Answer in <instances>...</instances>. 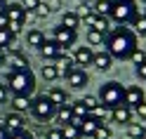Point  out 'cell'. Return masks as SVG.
<instances>
[{
    "label": "cell",
    "mask_w": 146,
    "mask_h": 139,
    "mask_svg": "<svg viewBox=\"0 0 146 139\" xmlns=\"http://www.w3.org/2000/svg\"><path fill=\"white\" fill-rule=\"evenodd\" d=\"M54 66L59 69V76H61V78H68L71 71L76 69V61H73V57H68V54H61V57L54 61Z\"/></svg>",
    "instance_id": "9a60e30c"
},
{
    "label": "cell",
    "mask_w": 146,
    "mask_h": 139,
    "mask_svg": "<svg viewBox=\"0 0 146 139\" xmlns=\"http://www.w3.org/2000/svg\"><path fill=\"white\" fill-rule=\"evenodd\" d=\"M66 82L73 87V90H83V87H87V82H90V76H87V71L85 69H73L71 71V76L66 78Z\"/></svg>",
    "instance_id": "30bf717a"
},
{
    "label": "cell",
    "mask_w": 146,
    "mask_h": 139,
    "mask_svg": "<svg viewBox=\"0 0 146 139\" xmlns=\"http://www.w3.org/2000/svg\"><path fill=\"white\" fill-rule=\"evenodd\" d=\"M90 118H92V120H97V123L99 125H104V120L108 118V108L106 106H102V104H99L94 111H92V113H90Z\"/></svg>",
    "instance_id": "4dcf8cb0"
},
{
    "label": "cell",
    "mask_w": 146,
    "mask_h": 139,
    "mask_svg": "<svg viewBox=\"0 0 146 139\" xmlns=\"http://www.w3.org/2000/svg\"><path fill=\"white\" fill-rule=\"evenodd\" d=\"M54 113H57V106L47 99V94H38L31 99V116L38 120H54Z\"/></svg>",
    "instance_id": "5b68a950"
},
{
    "label": "cell",
    "mask_w": 146,
    "mask_h": 139,
    "mask_svg": "<svg viewBox=\"0 0 146 139\" xmlns=\"http://www.w3.org/2000/svg\"><path fill=\"white\" fill-rule=\"evenodd\" d=\"M111 7H113V0H94L92 12L97 17H108V14H111Z\"/></svg>",
    "instance_id": "603a6c76"
},
{
    "label": "cell",
    "mask_w": 146,
    "mask_h": 139,
    "mask_svg": "<svg viewBox=\"0 0 146 139\" xmlns=\"http://www.w3.org/2000/svg\"><path fill=\"white\" fill-rule=\"evenodd\" d=\"M45 40H47V38H45V33L38 31V29H29V33H26V45H29V47L40 50Z\"/></svg>",
    "instance_id": "d6986e66"
},
{
    "label": "cell",
    "mask_w": 146,
    "mask_h": 139,
    "mask_svg": "<svg viewBox=\"0 0 146 139\" xmlns=\"http://www.w3.org/2000/svg\"><path fill=\"white\" fill-rule=\"evenodd\" d=\"M7 97H10V90H7V85H3V82H0V104H3V101H7Z\"/></svg>",
    "instance_id": "ee69618b"
},
{
    "label": "cell",
    "mask_w": 146,
    "mask_h": 139,
    "mask_svg": "<svg viewBox=\"0 0 146 139\" xmlns=\"http://www.w3.org/2000/svg\"><path fill=\"white\" fill-rule=\"evenodd\" d=\"M0 139H10V134H7V130L0 125Z\"/></svg>",
    "instance_id": "c3c4849f"
},
{
    "label": "cell",
    "mask_w": 146,
    "mask_h": 139,
    "mask_svg": "<svg viewBox=\"0 0 146 139\" xmlns=\"http://www.w3.org/2000/svg\"><path fill=\"white\" fill-rule=\"evenodd\" d=\"M12 111L14 113H29L31 111V97L26 94H12Z\"/></svg>",
    "instance_id": "2e32d148"
},
{
    "label": "cell",
    "mask_w": 146,
    "mask_h": 139,
    "mask_svg": "<svg viewBox=\"0 0 146 139\" xmlns=\"http://www.w3.org/2000/svg\"><path fill=\"white\" fill-rule=\"evenodd\" d=\"M130 29L134 31L137 38H139V35L144 38V35H146V14H137L132 19V24H130Z\"/></svg>",
    "instance_id": "7402d4cb"
},
{
    "label": "cell",
    "mask_w": 146,
    "mask_h": 139,
    "mask_svg": "<svg viewBox=\"0 0 146 139\" xmlns=\"http://www.w3.org/2000/svg\"><path fill=\"white\" fill-rule=\"evenodd\" d=\"M40 76H42L45 80H50V82H52V80H57V78H59V69L54 66V64H45V66L40 69Z\"/></svg>",
    "instance_id": "4316f807"
},
{
    "label": "cell",
    "mask_w": 146,
    "mask_h": 139,
    "mask_svg": "<svg viewBox=\"0 0 146 139\" xmlns=\"http://www.w3.org/2000/svg\"><path fill=\"white\" fill-rule=\"evenodd\" d=\"M0 29H7V17L0 14Z\"/></svg>",
    "instance_id": "7dc6e473"
},
{
    "label": "cell",
    "mask_w": 146,
    "mask_h": 139,
    "mask_svg": "<svg viewBox=\"0 0 146 139\" xmlns=\"http://www.w3.org/2000/svg\"><path fill=\"white\" fill-rule=\"evenodd\" d=\"M137 14H139V10H137L134 0H113V7H111L108 19H113L120 26H127V24H132V19Z\"/></svg>",
    "instance_id": "277c9868"
},
{
    "label": "cell",
    "mask_w": 146,
    "mask_h": 139,
    "mask_svg": "<svg viewBox=\"0 0 146 139\" xmlns=\"http://www.w3.org/2000/svg\"><path fill=\"white\" fill-rule=\"evenodd\" d=\"M71 111H73V118H80V120H85V118H90V111L85 108V104H83V101H73V104H71Z\"/></svg>",
    "instance_id": "484cf974"
},
{
    "label": "cell",
    "mask_w": 146,
    "mask_h": 139,
    "mask_svg": "<svg viewBox=\"0 0 146 139\" xmlns=\"http://www.w3.org/2000/svg\"><path fill=\"white\" fill-rule=\"evenodd\" d=\"M130 59H132V61H134V64H141V61H144V59H146V52H144V50H141V47H137V50H134V52H132V54H130Z\"/></svg>",
    "instance_id": "8d00e7d4"
},
{
    "label": "cell",
    "mask_w": 146,
    "mask_h": 139,
    "mask_svg": "<svg viewBox=\"0 0 146 139\" xmlns=\"http://www.w3.org/2000/svg\"><path fill=\"white\" fill-rule=\"evenodd\" d=\"M146 101V94H144V90L139 85H130V87H125V97H123V104L127 108H137L139 104H144Z\"/></svg>",
    "instance_id": "52a82bcc"
},
{
    "label": "cell",
    "mask_w": 146,
    "mask_h": 139,
    "mask_svg": "<svg viewBox=\"0 0 146 139\" xmlns=\"http://www.w3.org/2000/svg\"><path fill=\"white\" fill-rule=\"evenodd\" d=\"M123 97H125V87L118 80H108V82H104V85L99 87V97L97 99H99L102 106H106L108 111H111V108L123 104Z\"/></svg>",
    "instance_id": "3957f363"
},
{
    "label": "cell",
    "mask_w": 146,
    "mask_h": 139,
    "mask_svg": "<svg viewBox=\"0 0 146 139\" xmlns=\"http://www.w3.org/2000/svg\"><path fill=\"white\" fill-rule=\"evenodd\" d=\"M7 90L12 92V94H26L31 97L35 92V73L29 69V71H10L7 73V80H5Z\"/></svg>",
    "instance_id": "7a4b0ae2"
},
{
    "label": "cell",
    "mask_w": 146,
    "mask_h": 139,
    "mask_svg": "<svg viewBox=\"0 0 146 139\" xmlns=\"http://www.w3.org/2000/svg\"><path fill=\"white\" fill-rule=\"evenodd\" d=\"M92 66L99 69V71H108V69L113 66V57L106 50H97L94 52V59H92Z\"/></svg>",
    "instance_id": "5bb4252c"
},
{
    "label": "cell",
    "mask_w": 146,
    "mask_h": 139,
    "mask_svg": "<svg viewBox=\"0 0 146 139\" xmlns=\"http://www.w3.org/2000/svg\"><path fill=\"white\" fill-rule=\"evenodd\" d=\"M5 10H7V0H0V14H5Z\"/></svg>",
    "instance_id": "681fc988"
},
{
    "label": "cell",
    "mask_w": 146,
    "mask_h": 139,
    "mask_svg": "<svg viewBox=\"0 0 146 139\" xmlns=\"http://www.w3.org/2000/svg\"><path fill=\"white\" fill-rule=\"evenodd\" d=\"M45 139H64V134H61V127H52V130H47Z\"/></svg>",
    "instance_id": "f35d334b"
},
{
    "label": "cell",
    "mask_w": 146,
    "mask_h": 139,
    "mask_svg": "<svg viewBox=\"0 0 146 139\" xmlns=\"http://www.w3.org/2000/svg\"><path fill=\"white\" fill-rule=\"evenodd\" d=\"M87 12H92V7H90L87 3H80V5L76 7V14H78V17H83V14H87Z\"/></svg>",
    "instance_id": "b9f144b4"
},
{
    "label": "cell",
    "mask_w": 146,
    "mask_h": 139,
    "mask_svg": "<svg viewBox=\"0 0 146 139\" xmlns=\"http://www.w3.org/2000/svg\"><path fill=\"white\" fill-rule=\"evenodd\" d=\"M92 139H111V127H108V125H99L94 130Z\"/></svg>",
    "instance_id": "d6a6232c"
},
{
    "label": "cell",
    "mask_w": 146,
    "mask_h": 139,
    "mask_svg": "<svg viewBox=\"0 0 146 139\" xmlns=\"http://www.w3.org/2000/svg\"><path fill=\"white\" fill-rule=\"evenodd\" d=\"M132 113H137V118H139V120H146V101H144V104H139L137 108H132Z\"/></svg>",
    "instance_id": "ab89813d"
},
{
    "label": "cell",
    "mask_w": 146,
    "mask_h": 139,
    "mask_svg": "<svg viewBox=\"0 0 146 139\" xmlns=\"http://www.w3.org/2000/svg\"><path fill=\"white\" fill-rule=\"evenodd\" d=\"M106 52L111 54L113 59H130V54L137 50V35L132 29H127V26H118V29L108 31L106 33Z\"/></svg>",
    "instance_id": "6da1fadb"
},
{
    "label": "cell",
    "mask_w": 146,
    "mask_h": 139,
    "mask_svg": "<svg viewBox=\"0 0 146 139\" xmlns=\"http://www.w3.org/2000/svg\"><path fill=\"white\" fill-rule=\"evenodd\" d=\"M17 40V35L12 31H7V29H0V50L5 52V47H12Z\"/></svg>",
    "instance_id": "d4e9b609"
},
{
    "label": "cell",
    "mask_w": 146,
    "mask_h": 139,
    "mask_svg": "<svg viewBox=\"0 0 146 139\" xmlns=\"http://www.w3.org/2000/svg\"><path fill=\"white\" fill-rule=\"evenodd\" d=\"M35 19H38L35 12H26V19H24V21H35Z\"/></svg>",
    "instance_id": "bcb514c9"
},
{
    "label": "cell",
    "mask_w": 146,
    "mask_h": 139,
    "mask_svg": "<svg viewBox=\"0 0 146 139\" xmlns=\"http://www.w3.org/2000/svg\"><path fill=\"white\" fill-rule=\"evenodd\" d=\"M38 52H40V57L47 61V64H54V61L61 57V54H66V50H61L52 38H50V40H45V43H42V47H40Z\"/></svg>",
    "instance_id": "ba28073f"
},
{
    "label": "cell",
    "mask_w": 146,
    "mask_h": 139,
    "mask_svg": "<svg viewBox=\"0 0 146 139\" xmlns=\"http://www.w3.org/2000/svg\"><path fill=\"white\" fill-rule=\"evenodd\" d=\"M52 40L59 45L61 50H68V47H73L76 45V40H78V31H71V29H64V26L59 24L57 29L52 31Z\"/></svg>",
    "instance_id": "8992f818"
},
{
    "label": "cell",
    "mask_w": 146,
    "mask_h": 139,
    "mask_svg": "<svg viewBox=\"0 0 146 139\" xmlns=\"http://www.w3.org/2000/svg\"><path fill=\"white\" fill-rule=\"evenodd\" d=\"M45 3V7H47L50 12H57V10H61V0H42Z\"/></svg>",
    "instance_id": "74e56055"
},
{
    "label": "cell",
    "mask_w": 146,
    "mask_h": 139,
    "mask_svg": "<svg viewBox=\"0 0 146 139\" xmlns=\"http://www.w3.org/2000/svg\"><path fill=\"white\" fill-rule=\"evenodd\" d=\"M141 132H144V127L139 123H130L127 125V137H132V139H141Z\"/></svg>",
    "instance_id": "1f68e13d"
},
{
    "label": "cell",
    "mask_w": 146,
    "mask_h": 139,
    "mask_svg": "<svg viewBox=\"0 0 146 139\" xmlns=\"http://www.w3.org/2000/svg\"><path fill=\"white\" fill-rule=\"evenodd\" d=\"M47 14H52L47 7H45V3L40 0V5H38V10H35V17H38V19H42V17H47Z\"/></svg>",
    "instance_id": "60d3db41"
},
{
    "label": "cell",
    "mask_w": 146,
    "mask_h": 139,
    "mask_svg": "<svg viewBox=\"0 0 146 139\" xmlns=\"http://www.w3.org/2000/svg\"><path fill=\"white\" fill-rule=\"evenodd\" d=\"M83 3H90V0H83Z\"/></svg>",
    "instance_id": "f5cc1de1"
},
{
    "label": "cell",
    "mask_w": 146,
    "mask_h": 139,
    "mask_svg": "<svg viewBox=\"0 0 146 139\" xmlns=\"http://www.w3.org/2000/svg\"><path fill=\"white\" fill-rule=\"evenodd\" d=\"M10 139H35L31 132H26V130H24V132H17V134H12Z\"/></svg>",
    "instance_id": "f6af8a7d"
},
{
    "label": "cell",
    "mask_w": 146,
    "mask_h": 139,
    "mask_svg": "<svg viewBox=\"0 0 146 139\" xmlns=\"http://www.w3.org/2000/svg\"><path fill=\"white\" fill-rule=\"evenodd\" d=\"M92 59H94V50L92 47H76V54H73V61H76L78 69L83 66H92Z\"/></svg>",
    "instance_id": "8fae6325"
},
{
    "label": "cell",
    "mask_w": 146,
    "mask_h": 139,
    "mask_svg": "<svg viewBox=\"0 0 146 139\" xmlns=\"http://www.w3.org/2000/svg\"><path fill=\"white\" fill-rule=\"evenodd\" d=\"M99 127V123H97V120H92V118H85L83 120V123H80V134H83V137H92L94 134V130Z\"/></svg>",
    "instance_id": "cb8c5ba5"
},
{
    "label": "cell",
    "mask_w": 146,
    "mask_h": 139,
    "mask_svg": "<svg viewBox=\"0 0 146 139\" xmlns=\"http://www.w3.org/2000/svg\"><path fill=\"white\" fill-rule=\"evenodd\" d=\"M61 134H64V139H83V134H80V130L76 127V125H64L61 127Z\"/></svg>",
    "instance_id": "f546056e"
},
{
    "label": "cell",
    "mask_w": 146,
    "mask_h": 139,
    "mask_svg": "<svg viewBox=\"0 0 146 139\" xmlns=\"http://www.w3.org/2000/svg\"><path fill=\"white\" fill-rule=\"evenodd\" d=\"M141 139H146V127H144V132H141Z\"/></svg>",
    "instance_id": "816d5d0a"
},
{
    "label": "cell",
    "mask_w": 146,
    "mask_h": 139,
    "mask_svg": "<svg viewBox=\"0 0 146 139\" xmlns=\"http://www.w3.org/2000/svg\"><path fill=\"white\" fill-rule=\"evenodd\" d=\"M137 78L146 80V59H144L141 64H137Z\"/></svg>",
    "instance_id": "7bdbcfd3"
},
{
    "label": "cell",
    "mask_w": 146,
    "mask_h": 139,
    "mask_svg": "<svg viewBox=\"0 0 146 139\" xmlns=\"http://www.w3.org/2000/svg\"><path fill=\"white\" fill-rule=\"evenodd\" d=\"M71 120H73L71 104H66V106H59V108H57V113H54V123H57L59 127H64V125H68Z\"/></svg>",
    "instance_id": "ffe728a7"
},
{
    "label": "cell",
    "mask_w": 146,
    "mask_h": 139,
    "mask_svg": "<svg viewBox=\"0 0 146 139\" xmlns=\"http://www.w3.org/2000/svg\"><path fill=\"white\" fill-rule=\"evenodd\" d=\"M92 29L106 35L108 31H111V19H108V17H97V21H94V26H92Z\"/></svg>",
    "instance_id": "f1b7e54d"
},
{
    "label": "cell",
    "mask_w": 146,
    "mask_h": 139,
    "mask_svg": "<svg viewBox=\"0 0 146 139\" xmlns=\"http://www.w3.org/2000/svg\"><path fill=\"white\" fill-rule=\"evenodd\" d=\"M80 21H83L87 29H92V26H94V21H97V14H94V12H87V14H83V17H80Z\"/></svg>",
    "instance_id": "e575fe53"
},
{
    "label": "cell",
    "mask_w": 146,
    "mask_h": 139,
    "mask_svg": "<svg viewBox=\"0 0 146 139\" xmlns=\"http://www.w3.org/2000/svg\"><path fill=\"white\" fill-rule=\"evenodd\" d=\"M80 101H83V104H85V108L90 111V113H92V111H94V108L99 106V99H97V97H92V94H87V97H83Z\"/></svg>",
    "instance_id": "836d02e7"
},
{
    "label": "cell",
    "mask_w": 146,
    "mask_h": 139,
    "mask_svg": "<svg viewBox=\"0 0 146 139\" xmlns=\"http://www.w3.org/2000/svg\"><path fill=\"white\" fill-rule=\"evenodd\" d=\"M132 108H127L125 104H120V106H115V108H111V118H113V123H120V125H130L132 123Z\"/></svg>",
    "instance_id": "4fadbf2b"
},
{
    "label": "cell",
    "mask_w": 146,
    "mask_h": 139,
    "mask_svg": "<svg viewBox=\"0 0 146 139\" xmlns=\"http://www.w3.org/2000/svg\"><path fill=\"white\" fill-rule=\"evenodd\" d=\"M5 61H7V57H5V52H3V50H0V69H3V66H5Z\"/></svg>",
    "instance_id": "f907efd6"
},
{
    "label": "cell",
    "mask_w": 146,
    "mask_h": 139,
    "mask_svg": "<svg viewBox=\"0 0 146 139\" xmlns=\"http://www.w3.org/2000/svg\"><path fill=\"white\" fill-rule=\"evenodd\" d=\"M38 5H40V0H21V7L26 12H35L38 10Z\"/></svg>",
    "instance_id": "d590c367"
},
{
    "label": "cell",
    "mask_w": 146,
    "mask_h": 139,
    "mask_svg": "<svg viewBox=\"0 0 146 139\" xmlns=\"http://www.w3.org/2000/svg\"><path fill=\"white\" fill-rule=\"evenodd\" d=\"M7 61H10V71H29V69H31L26 54H21V52H12Z\"/></svg>",
    "instance_id": "ac0fdd59"
},
{
    "label": "cell",
    "mask_w": 146,
    "mask_h": 139,
    "mask_svg": "<svg viewBox=\"0 0 146 139\" xmlns=\"http://www.w3.org/2000/svg\"><path fill=\"white\" fill-rule=\"evenodd\" d=\"M7 21H17V24H26V10L21 7V3H7V10H5Z\"/></svg>",
    "instance_id": "7c38bea8"
},
{
    "label": "cell",
    "mask_w": 146,
    "mask_h": 139,
    "mask_svg": "<svg viewBox=\"0 0 146 139\" xmlns=\"http://www.w3.org/2000/svg\"><path fill=\"white\" fill-rule=\"evenodd\" d=\"M61 26H64V29H71V31H78V26H80V17L73 12V10L64 12V14H61Z\"/></svg>",
    "instance_id": "44dd1931"
},
{
    "label": "cell",
    "mask_w": 146,
    "mask_h": 139,
    "mask_svg": "<svg viewBox=\"0 0 146 139\" xmlns=\"http://www.w3.org/2000/svg\"><path fill=\"white\" fill-rule=\"evenodd\" d=\"M104 40H106L104 33H99V31H94V29H87V43L92 45V47H97V45H104Z\"/></svg>",
    "instance_id": "83f0119b"
},
{
    "label": "cell",
    "mask_w": 146,
    "mask_h": 139,
    "mask_svg": "<svg viewBox=\"0 0 146 139\" xmlns=\"http://www.w3.org/2000/svg\"><path fill=\"white\" fill-rule=\"evenodd\" d=\"M47 99H50L57 108H59V106H66V104H68V92L64 90V87H52V90L47 92Z\"/></svg>",
    "instance_id": "e0dca14e"
},
{
    "label": "cell",
    "mask_w": 146,
    "mask_h": 139,
    "mask_svg": "<svg viewBox=\"0 0 146 139\" xmlns=\"http://www.w3.org/2000/svg\"><path fill=\"white\" fill-rule=\"evenodd\" d=\"M5 123H3V127L7 130V134H17V132H24V116H19V113H14V111H12V113H7L5 118Z\"/></svg>",
    "instance_id": "9c48e42d"
}]
</instances>
